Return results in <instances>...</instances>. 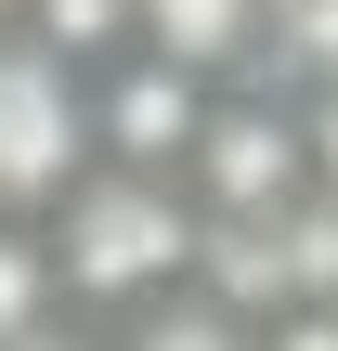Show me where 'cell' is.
Segmentation results:
<instances>
[{"mask_svg": "<svg viewBox=\"0 0 338 351\" xmlns=\"http://www.w3.org/2000/svg\"><path fill=\"white\" fill-rule=\"evenodd\" d=\"M300 130H313V195L338 208V91H300Z\"/></svg>", "mask_w": 338, "mask_h": 351, "instance_id": "5", "label": "cell"}, {"mask_svg": "<svg viewBox=\"0 0 338 351\" xmlns=\"http://www.w3.org/2000/svg\"><path fill=\"white\" fill-rule=\"evenodd\" d=\"M39 234H52L65 313H91V326H117V313L208 274V208H195V182H156V169H91Z\"/></svg>", "mask_w": 338, "mask_h": 351, "instance_id": "1", "label": "cell"}, {"mask_svg": "<svg viewBox=\"0 0 338 351\" xmlns=\"http://www.w3.org/2000/svg\"><path fill=\"white\" fill-rule=\"evenodd\" d=\"M13 351H117V339H104V326H91V313H52V326H39V339H13Z\"/></svg>", "mask_w": 338, "mask_h": 351, "instance_id": "6", "label": "cell"}, {"mask_svg": "<svg viewBox=\"0 0 338 351\" xmlns=\"http://www.w3.org/2000/svg\"><path fill=\"white\" fill-rule=\"evenodd\" d=\"M261 26H274V0H130V52H156L208 91L261 78Z\"/></svg>", "mask_w": 338, "mask_h": 351, "instance_id": "3", "label": "cell"}, {"mask_svg": "<svg viewBox=\"0 0 338 351\" xmlns=\"http://www.w3.org/2000/svg\"><path fill=\"white\" fill-rule=\"evenodd\" d=\"M91 169H104V78L39 39H0V221H52Z\"/></svg>", "mask_w": 338, "mask_h": 351, "instance_id": "2", "label": "cell"}, {"mask_svg": "<svg viewBox=\"0 0 338 351\" xmlns=\"http://www.w3.org/2000/svg\"><path fill=\"white\" fill-rule=\"evenodd\" d=\"M13 26H26V0H0V39H13Z\"/></svg>", "mask_w": 338, "mask_h": 351, "instance_id": "7", "label": "cell"}, {"mask_svg": "<svg viewBox=\"0 0 338 351\" xmlns=\"http://www.w3.org/2000/svg\"><path fill=\"white\" fill-rule=\"evenodd\" d=\"M104 339H117V351H261V313H234V300L195 274V287H169V300L117 313Z\"/></svg>", "mask_w": 338, "mask_h": 351, "instance_id": "4", "label": "cell"}]
</instances>
